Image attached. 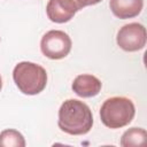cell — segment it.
I'll use <instances>...</instances> for the list:
<instances>
[{"instance_id":"6da1fadb","label":"cell","mask_w":147,"mask_h":147,"mask_svg":"<svg viewBox=\"0 0 147 147\" xmlns=\"http://www.w3.org/2000/svg\"><path fill=\"white\" fill-rule=\"evenodd\" d=\"M57 125L61 131L71 136L86 134L93 125L92 111L83 101L68 99L59 109Z\"/></svg>"},{"instance_id":"7a4b0ae2","label":"cell","mask_w":147,"mask_h":147,"mask_svg":"<svg viewBox=\"0 0 147 147\" xmlns=\"http://www.w3.org/2000/svg\"><path fill=\"white\" fill-rule=\"evenodd\" d=\"M13 79L18 90L26 95H36L44 91L47 84L46 70L33 62L23 61L15 65Z\"/></svg>"},{"instance_id":"3957f363","label":"cell","mask_w":147,"mask_h":147,"mask_svg":"<svg viewBox=\"0 0 147 147\" xmlns=\"http://www.w3.org/2000/svg\"><path fill=\"white\" fill-rule=\"evenodd\" d=\"M136 108L133 102L125 96L107 99L100 108L101 122L109 129H119L133 119Z\"/></svg>"},{"instance_id":"277c9868","label":"cell","mask_w":147,"mask_h":147,"mask_svg":"<svg viewBox=\"0 0 147 147\" xmlns=\"http://www.w3.org/2000/svg\"><path fill=\"white\" fill-rule=\"evenodd\" d=\"M70 37L61 30H51L46 32L40 41L41 53L51 60H61L71 51Z\"/></svg>"},{"instance_id":"5b68a950","label":"cell","mask_w":147,"mask_h":147,"mask_svg":"<svg viewBox=\"0 0 147 147\" xmlns=\"http://www.w3.org/2000/svg\"><path fill=\"white\" fill-rule=\"evenodd\" d=\"M117 45L126 52H137L146 45V29L140 23H129L119 29L116 37Z\"/></svg>"},{"instance_id":"8992f818","label":"cell","mask_w":147,"mask_h":147,"mask_svg":"<svg viewBox=\"0 0 147 147\" xmlns=\"http://www.w3.org/2000/svg\"><path fill=\"white\" fill-rule=\"evenodd\" d=\"M83 6L78 0H49L46 6V14L54 23L69 22Z\"/></svg>"},{"instance_id":"52a82bcc","label":"cell","mask_w":147,"mask_h":147,"mask_svg":"<svg viewBox=\"0 0 147 147\" xmlns=\"http://www.w3.org/2000/svg\"><path fill=\"white\" fill-rule=\"evenodd\" d=\"M72 91L80 98H92L99 94L102 84L93 75H79L74 79Z\"/></svg>"},{"instance_id":"ba28073f","label":"cell","mask_w":147,"mask_h":147,"mask_svg":"<svg viewBox=\"0 0 147 147\" xmlns=\"http://www.w3.org/2000/svg\"><path fill=\"white\" fill-rule=\"evenodd\" d=\"M109 7L116 17L126 20L140 14L144 7V0H110Z\"/></svg>"},{"instance_id":"9c48e42d","label":"cell","mask_w":147,"mask_h":147,"mask_svg":"<svg viewBox=\"0 0 147 147\" xmlns=\"http://www.w3.org/2000/svg\"><path fill=\"white\" fill-rule=\"evenodd\" d=\"M146 138H147V133H146L145 129L131 127L123 133V136L121 138V145L124 147L141 146V145H145Z\"/></svg>"},{"instance_id":"30bf717a","label":"cell","mask_w":147,"mask_h":147,"mask_svg":"<svg viewBox=\"0 0 147 147\" xmlns=\"http://www.w3.org/2000/svg\"><path fill=\"white\" fill-rule=\"evenodd\" d=\"M24 137L14 129L3 130L0 133V147H24Z\"/></svg>"},{"instance_id":"8fae6325","label":"cell","mask_w":147,"mask_h":147,"mask_svg":"<svg viewBox=\"0 0 147 147\" xmlns=\"http://www.w3.org/2000/svg\"><path fill=\"white\" fill-rule=\"evenodd\" d=\"M79 2H80V5L83 6V8L84 7H86V6H92V5H96V3H99L101 0H78Z\"/></svg>"},{"instance_id":"7c38bea8","label":"cell","mask_w":147,"mask_h":147,"mask_svg":"<svg viewBox=\"0 0 147 147\" xmlns=\"http://www.w3.org/2000/svg\"><path fill=\"white\" fill-rule=\"evenodd\" d=\"M1 87H2V79H1V76H0V91H1Z\"/></svg>"}]
</instances>
